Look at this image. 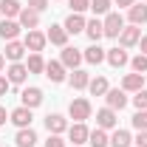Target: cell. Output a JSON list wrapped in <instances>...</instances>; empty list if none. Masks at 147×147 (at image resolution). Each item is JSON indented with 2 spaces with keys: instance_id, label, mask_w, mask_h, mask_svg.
<instances>
[{
  "instance_id": "34",
  "label": "cell",
  "mask_w": 147,
  "mask_h": 147,
  "mask_svg": "<svg viewBox=\"0 0 147 147\" xmlns=\"http://www.w3.org/2000/svg\"><path fill=\"white\" fill-rule=\"evenodd\" d=\"M133 127H136V130H147V110H136V116H133Z\"/></svg>"
},
{
  "instance_id": "5",
  "label": "cell",
  "mask_w": 147,
  "mask_h": 147,
  "mask_svg": "<svg viewBox=\"0 0 147 147\" xmlns=\"http://www.w3.org/2000/svg\"><path fill=\"white\" fill-rule=\"evenodd\" d=\"M105 102H108V108L113 110H122L125 105H127V91H122V88H108V93H105Z\"/></svg>"
},
{
  "instance_id": "33",
  "label": "cell",
  "mask_w": 147,
  "mask_h": 147,
  "mask_svg": "<svg viewBox=\"0 0 147 147\" xmlns=\"http://www.w3.org/2000/svg\"><path fill=\"white\" fill-rule=\"evenodd\" d=\"M71 6V14H82L85 9H91V0H68Z\"/></svg>"
},
{
  "instance_id": "27",
  "label": "cell",
  "mask_w": 147,
  "mask_h": 147,
  "mask_svg": "<svg viewBox=\"0 0 147 147\" xmlns=\"http://www.w3.org/2000/svg\"><path fill=\"white\" fill-rule=\"evenodd\" d=\"M130 133L127 130H122V127H116L113 130V136H110V147H130Z\"/></svg>"
},
{
  "instance_id": "21",
  "label": "cell",
  "mask_w": 147,
  "mask_h": 147,
  "mask_svg": "<svg viewBox=\"0 0 147 147\" xmlns=\"http://www.w3.org/2000/svg\"><path fill=\"white\" fill-rule=\"evenodd\" d=\"M20 11H23V3H20V0H3V3H0V14L6 20L20 17Z\"/></svg>"
},
{
  "instance_id": "12",
  "label": "cell",
  "mask_w": 147,
  "mask_h": 147,
  "mask_svg": "<svg viewBox=\"0 0 147 147\" xmlns=\"http://www.w3.org/2000/svg\"><path fill=\"white\" fill-rule=\"evenodd\" d=\"M105 59H108V62H110V65H113V68H125V65H127V62H130L127 51H125L122 45H116V48H110L108 54H105Z\"/></svg>"
},
{
  "instance_id": "22",
  "label": "cell",
  "mask_w": 147,
  "mask_h": 147,
  "mask_svg": "<svg viewBox=\"0 0 147 147\" xmlns=\"http://www.w3.org/2000/svg\"><path fill=\"white\" fill-rule=\"evenodd\" d=\"M62 26H65V31H68V34H79V31H85V26H88V23H85L82 14H68V20H65Z\"/></svg>"
},
{
  "instance_id": "2",
  "label": "cell",
  "mask_w": 147,
  "mask_h": 147,
  "mask_svg": "<svg viewBox=\"0 0 147 147\" xmlns=\"http://www.w3.org/2000/svg\"><path fill=\"white\" fill-rule=\"evenodd\" d=\"M68 113H71L74 122H85V119H91V102L79 96V99H74L68 105Z\"/></svg>"
},
{
  "instance_id": "28",
  "label": "cell",
  "mask_w": 147,
  "mask_h": 147,
  "mask_svg": "<svg viewBox=\"0 0 147 147\" xmlns=\"http://www.w3.org/2000/svg\"><path fill=\"white\" fill-rule=\"evenodd\" d=\"M82 59H88L91 65H99V62H105V51H102V48H99V45L93 42L91 48H85V54H82Z\"/></svg>"
},
{
  "instance_id": "8",
  "label": "cell",
  "mask_w": 147,
  "mask_h": 147,
  "mask_svg": "<svg viewBox=\"0 0 147 147\" xmlns=\"http://www.w3.org/2000/svg\"><path fill=\"white\" fill-rule=\"evenodd\" d=\"M116 110L113 108H102V110H96V127H102V130H113L116 127Z\"/></svg>"
},
{
  "instance_id": "3",
  "label": "cell",
  "mask_w": 147,
  "mask_h": 147,
  "mask_svg": "<svg viewBox=\"0 0 147 147\" xmlns=\"http://www.w3.org/2000/svg\"><path fill=\"white\" fill-rule=\"evenodd\" d=\"M45 42H48V37L42 34V31H37V28H31V31L26 34V40H23L26 51H31V54H40V51L45 48Z\"/></svg>"
},
{
  "instance_id": "25",
  "label": "cell",
  "mask_w": 147,
  "mask_h": 147,
  "mask_svg": "<svg viewBox=\"0 0 147 147\" xmlns=\"http://www.w3.org/2000/svg\"><path fill=\"white\" fill-rule=\"evenodd\" d=\"M88 144L91 147H110V136L102 127H96V130H91V136H88Z\"/></svg>"
},
{
  "instance_id": "15",
  "label": "cell",
  "mask_w": 147,
  "mask_h": 147,
  "mask_svg": "<svg viewBox=\"0 0 147 147\" xmlns=\"http://www.w3.org/2000/svg\"><path fill=\"white\" fill-rule=\"evenodd\" d=\"M45 76L51 79V82H65V65L59 62V59H51V62H45Z\"/></svg>"
},
{
  "instance_id": "31",
  "label": "cell",
  "mask_w": 147,
  "mask_h": 147,
  "mask_svg": "<svg viewBox=\"0 0 147 147\" xmlns=\"http://www.w3.org/2000/svg\"><path fill=\"white\" fill-rule=\"evenodd\" d=\"M91 11L99 17V14H110V0H91Z\"/></svg>"
},
{
  "instance_id": "11",
  "label": "cell",
  "mask_w": 147,
  "mask_h": 147,
  "mask_svg": "<svg viewBox=\"0 0 147 147\" xmlns=\"http://www.w3.org/2000/svg\"><path fill=\"white\" fill-rule=\"evenodd\" d=\"M144 88V74H127L125 79H122V91H127V93H139Z\"/></svg>"
},
{
  "instance_id": "23",
  "label": "cell",
  "mask_w": 147,
  "mask_h": 147,
  "mask_svg": "<svg viewBox=\"0 0 147 147\" xmlns=\"http://www.w3.org/2000/svg\"><path fill=\"white\" fill-rule=\"evenodd\" d=\"M88 82H91V74H88V71L76 68V71L71 74V88H74V91H85V88H88Z\"/></svg>"
},
{
  "instance_id": "39",
  "label": "cell",
  "mask_w": 147,
  "mask_h": 147,
  "mask_svg": "<svg viewBox=\"0 0 147 147\" xmlns=\"http://www.w3.org/2000/svg\"><path fill=\"white\" fill-rule=\"evenodd\" d=\"M9 85H11V82H9L6 76H0V96H6V91H9Z\"/></svg>"
},
{
  "instance_id": "35",
  "label": "cell",
  "mask_w": 147,
  "mask_h": 147,
  "mask_svg": "<svg viewBox=\"0 0 147 147\" xmlns=\"http://www.w3.org/2000/svg\"><path fill=\"white\" fill-rule=\"evenodd\" d=\"M133 105H136V110H147V91H144V88L133 96Z\"/></svg>"
},
{
  "instance_id": "7",
  "label": "cell",
  "mask_w": 147,
  "mask_h": 147,
  "mask_svg": "<svg viewBox=\"0 0 147 147\" xmlns=\"http://www.w3.org/2000/svg\"><path fill=\"white\" fill-rule=\"evenodd\" d=\"M88 136H91V130L85 127V122H74L71 127H68V139H71L76 147H82L88 142Z\"/></svg>"
},
{
  "instance_id": "4",
  "label": "cell",
  "mask_w": 147,
  "mask_h": 147,
  "mask_svg": "<svg viewBox=\"0 0 147 147\" xmlns=\"http://www.w3.org/2000/svg\"><path fill=\"white\" fill-rule=\"evenodd\" d=\"M31 119H34V116H31V108H26V105H20V108H14L11 113H9V122L17 125L20 130H23V127H31Z\"/></svg>"
},
{
  "instance_id": "43",
  "label": "cell",
  "mask_w": 147,
  "mask_h": 147,
  "mask_svg": "<svg viewBox=\"0 0 147 147\" xmlns=\"http://www.w3.org/2000/svg\"><path fill=\"white\" fill-rule=\"evenodd\" d=\"M3 68H6V57L0 54V71H3Z\"/></svg>"
},
{
  "instance_id": "37",
  "label": "cell",
  "mask_w": 147,
  "mask_h": 147,
  "mask_svg": "<svg viewBox=\"0 0 147 147\" xmlns=\"http://www.w3.org/2000/svg\"><path fill=\"white\" fill-rule=\"evenodd\" d=\"M45 147H65V142H62L59 136H54V133H48V142H45Z\"/></svg>"
},
{
  "instance_id": "44",
  "label": "cell",
  "mask_w": 147,
  "mask_h": 147,
  "mask_svg": "<svg viewBox=\"0 0 147 147\" xmlns=\"http://www.w3.org/2000/svg\"><path fill=\"white\" fill-rule=\"evenodd\" d=\"M0 147H6V144H0Z\"/></svg>"
},
{
  "instance_id": "24",
  "label": "cell",
  "mask_w": 147,
  "mask_h": 147,
  "mask_svg": "<svg viewBox=\"0 0 147 147\" xmlns=\"http://www.w3.org/2000/svg\"><path fill=\"white\" fill-rule=\"evenodd\" d=\"M85 34L91 37V42H99L102 37H105V28H102V20L99 17H93L88 26H85Z\"/></svg>"
},
{
  "instance_id": "16",
  "label": "cell",
  "mask_w": 147,
  "mask_h": 147,
  "mask_svg": "<svg viewBox=\"0 0 147 147\" xmlns=\"http://www.w3.org/2000/svg\"><path fill=\"white\" fill-rule=\"evenodd\" d=\"M45 127H48V133L59 136V133L68 130V122H65V116H59V113H48V116H45Z\"/></svg>"
},
{
  "instance_id": "29",
  "label": "cell",
  "mask_w": 147,
  "mask_h": 147,
  "mask_svg": "<svg viewBox=\"0 0 147 147\" xmlns=\"http://www.w3.org/2000/svg\"><path fill=\"white\" fill-rule=\"evenodd\" d=\"M88 91H91L93 96H105V93H108V79H105V76H93L91 82H88Z\"/></svg>"
},
{
  "instance_id": "26",
  "label": "cell",
  "mask_w": 147,
  "mask_h": 147,
  "mask_svg": "<svg viewBox=\"0 0 147 147\" xmlns=\"http://www.w3.org/2000/svg\"><path fill=\"white\" fill-rule=\"evenodd\" d=\"M14 142H17V147H34L37 144V133L31 127H23L17 133V139H14Z\"/></svg>"
},
{
  "instance_id": "17",
  "label": "cell",
  "mask_w": 147,
  "mask_h": 147,
  "mask_svg": "<svg viewBox=\"0 0 147 147\" xmlns=\"http://www.w3.org/2000/svg\"><path fill=\"white\" fill-rule=\"evenodd\" d=\"M17 23L23 26V28H37L40 26V11H34V9H28V6H23V11H20V17H17Z\"/></svg>"
},
{
  "instance_id": "41",
  "label": "cell",
  "mask_w": 147,
  "mask_h": 147,
  "mask_svg": "<svg viewBox=\"0 0 147 147\" xmlns=\"http://www.w3.org/2000/svg\"><path fill=\"white\" fill-rule=\"evenodd\" d=\"M6 122H9V113H6V108H3V105H0V125H6Z\"/></svg>"
},
{
  "instance_id": "18",
  "label": "cell",
  "mask_w": 147,
  "mask_h": 147,
  "mask_svg": "<svg viewBox=\"0 0 147 147\" xmlns=\"http://www.w3.org/2000/svg\"><path fill=\"white\" fill-rule=\"evenodd\" d=\"M20 99H23V105H26V108H40V105H42V91H40V88H26V91L20 93Z\"/></svg>"
},
{
  "instance_id": "6",
  "label": "cell",
  "mask_w": 147,
  "mask_h": 147,
  "mask_svg": "<svg viewBox=\"0 0 147 147\" xmlns=\"http://www.w3.org/2000/svg\"><path fill=\"white\" fill-rule=\"evenodd\" d=\"M139 40H142V28L139 26H125L122 34H119V45L130 48V45H139Z\"/></svg>"
},
{
  "instance_id": "42",
  "label": "cell",
  "mask_w": 147,
  "mask_h": 147,
  "mask_svg": "<svg viewBox=\"0 0 147 147\" xmlns=\"http://www.w3.org/2000/svg\"><path fill=\"white\" fill-rule=\"evenodd\" d=\"M139 48H142V54L147 57V37H142V40H139Z\"/></svg>"
},
{
  "instance_id": "19",
  "label": "cell",
  "mask_w": 147,
  "mask_h": 147,
  "mask_svg": "<svg viewBox=\"0 0 147 147\" xmlns=\"http://www.w3.org/2000/svg\"><path fill=\"white\" fill-rule=\"evenodd\" d=\"M20 28H23V26H20L17 20H0V37H3V40H17V34H20Z\"/></svg>"
},
{
  "instance_id": "13",
  "label": "cell",
  "mask_w": 147,
  "mask_h": 147,
  "mask_svg": "<svg viewBox=\"0 0 147 147\" xmlns=\"http://www.w3.org/2000/svg\"><path fill=\"white\" fill-rule=\"evenodd\" d=\"M45 37H48L51 45H59V48L68 45V31H65V26H51V28L45 31Z\"/></svg>"
},
{
  "instance_id": "30",
  "label": "cell",
  "mask_w": 147,
  "mask_h": 147,
  "mask_svg": "<svg viewBox=\"0 0 147 147\" xmlns=\"http://www.w3.org/2000/svg\"><path fill=\"white\" fill-rule=\"evenodd\" d=\"M26 68H28V74H42V71H45V59H42V54H31L28 62H26Z\"/></svg>"
},
{
  "instance_id": "32",
  "label": "cell",
  "mask_w": 147,
  "mask_h": 147,
  "mask_svg": "<svg viewBox=\"0 0 147 147\" xmlns=\"http://www.w3.org/2000/svg\"><path fill=\"white\" fill-rule=\"evenodd\" d=\"M130 68H133L136 74H147V57L144 54L133 57V59H130Z\"/></svg>"
},
{
  "instance_id": "10",
  "label": "cell",
  "mask_w": 147,
  "mask_h": 147,
  "mask_svg": "<svg viewBox=\"0 0 147 147\" xmlns=\"http://www.w3.org/2000/svg\"><path fill=\"white\" fill-rule=\"evenodd\" d=\"M127 20H130V26H144L147 23V3H133L127 9Z\"/></svg>"
},
{
  "instance_id": "40",
  "label": "cell",
  "mask_w": 147,
  "mask_h": 147,
  "mask_svg": "<svg viewBox=\"0 0 147 147\" xmlns=\"http://www.w3.org/2000/svg\"><path fill=\"white\" fill-rule=\"evenodd\" d=\"M133 3H136V0H116V6H119V9H130Z\"/></svg>"
},
{
  "instance_id": "45",
  "label": "cell",
  "mask_w": 147,
  "mask_h": 147,
  "mask_svg": "<svg viewBox=\"0 0 147 147\" xmlns=\"http://www.w3.org/2000/svg\"><path fill=\"white\" fill-rule=\"evenodd\" d=\"M71 147H76V144H71Z\"/></svg>"
},
{
  "instance_id": "38",
  "label": "cell",
  "mask_w": 147,
  "mask_h": 147,
  "mask_svg": "<svg viewBox=\"0 0 147 147\" xmlns=\"http://www.w3.org/2000/svg\"><path fill=\"white\" fill-rule=\"evenodd\" d=\"M136 144H139V147H147V130H139V136H136Z\"/></svg>"
},
{
  "instance_id": "9",
  "label": "cell",
  "mask_w": 147,
  "mask_h": 147,
  "mask_svg": "<svg viewBox=\"0 0 147 147\" xmlns=\"http://www.w3.org/2000/svg\"><path fill=\"white\" fill-rule=\"evenodd\" d=\"M26 76H28V68H26L23 62H11V65H9V71H6V79H9L11 85H23V82H26Z\"/></svg>"
},
{
  "instance_id": "1",
  "label": "cell",
  "mask_w": 147,
  "mask_h": 147,
  "mask_svg": "<svg viewBox=\"0 0 147 147\" xmlns=\"http://www.w3.org/2000/svg\"><path fill=\"white\" fill-rule=\"evenodd\" d=\"M102 28H105V37H119V34H122V28H125V20H122V14H119V11H110V14H105V20H102Z\"/></svg>"
},
{
  "instance_id": "20",
  "label": "cell",
  "mask_w": 147,
  "mask_h": 147,
  "mask_svg": "<svg viewBox=\"0 0 147 147\" xmlns=\"http://www.w3.org/2000/svg\"><path fill=\"white\" fill-rule=\"evenodd\" d=\"M23 54H26V45H23V42H17V40H9V42H6V59H9V62H20V59H23Z\"/></svg>"
},
{
  "instance_id": "36",
  "label": "cell",
  "mask_w": 147,
  "mask_h": 147,
  "mask_svg": "<svg viewBox=\"0 0 147 147\" xmlns=\"http://www.w3.org/2000/svg\"><path fill=\"white\" fill-rule=\"evenodd\" d=\"M28 9H34V11L42 14V11L48 9V0H28Z\"/></svg>"
},
{
  "instance_id": "14",
  "label": "cell",
  "mask_w": 147,
  "mask_h": 147,
  "mask_svg": "<svg viewBox=\"0 0 147 147\" xmlns=\"http://www.w3.org/2000/svg\"><path fill=\"white\" fill-rule=\"evenodd\" d=\"M65 68H71V71H76L79 68V62H82V54H79V48H71V45H65L62 48V59H59Z\"/></svg>"
}]
</instances>
